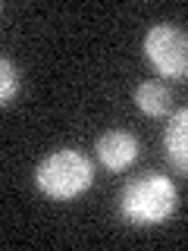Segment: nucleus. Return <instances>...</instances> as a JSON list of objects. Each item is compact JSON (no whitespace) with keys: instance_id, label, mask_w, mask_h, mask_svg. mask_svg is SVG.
I'll list each match as a JSON object with an SVG mask.
<instances>
[{"instance_id":"1","label":"nucleus","mask_w":188,"mask_h":251,"mask_svg":"<svg viewBox=\"0 0 188 251\" xmlns=\"http://www.w3.org/2000/svg\"><path fill=\"white\" fill-rule=\"evenodd\" d=\"M176 204H179L176 185L163 173H144L122 188L119 214L135 226H157L176 214Z\"/></svg>"},{"instance_id":"2","label":"nucleus","mask_w":188,"mask_h":251,"mask_svg":"<svg viewBox=\"0 0 188 251\" xmlns=\"http://www.w3.org/2000/svg\"><path fill=\"white\" fill-rule=\"evenodd\" d=\"M94 182V163L75 148L50 151L35 170V185L53 201H72Z\"/></svg>"},{"instance_id":"3","label":"nucleus","mask_w":188,"mask_h":251,"mask_svg":"<svg viewBox=\"0 0 188 251\" xmlns=\"http://www.w3.org/2000/svg\"><path fill=\"white\" fill-rule=\"evenodd\" d=\"M144 57L147 63L160 73L163 78H179L188 75V31L169 22H157L144 35Z\"/></svg>"},{"instance_id":"4","label":"nucleus","mask_w":188,"mask_h":251,"mask_svg":"<svg viewBox=\"0 0 188 251\" xmlns=\"http://www.w3.org/2000/svg\"><path fill=\"white\" fill-rule=\"evenodd\" d=\"M138 151H141L138 138L132 135V132H125V129H110V132H104V135L97 138V145H94L97 160L104 163V170H110V173L129 170L132 163H135Z\"/></svg>"},{"instance_id":"5","label":"nucleus","mask_w":188,"mask_h":251,"mask_svg":"<svg viewBox=\"0 0 188 251\" xmlns=\"http://www.w3.org/2000/svg\"><path fill=\"white\" fill-rule=\"evenodd\" d=\"M163 151L172 167L188 176V107L169 116L166 129H163Z\"/></svg>"},{"instance_id":"6","label":"nucleus","mask_w":188,"mask_h":251,"mask_svg":"<svg viewBox=\"0 0 188 251\" xmlns=\"http://www.w3.org/2000/svg\"><path fill=\"white\" fill-rule=\"evenodd\" d=\"M135 104L144 116H163L172 107V91L163 82L151 78V82H141L135 88Z\"/></svg>"},{"instance_id":"7","label":"nucleus","mask_w":188,"mask_h":251,"mask_svg":"<svg viewBox=\"0 0 188 251\" xmlns=\"http://www.w3.org/2000/svg\"><path fill=\"white\" fill-rule=\"evenodd\" d=\"M16 94H19V69H16V63L10 57H3L0 60V104L10 107Z\"/></svg>"}]
</instances>
